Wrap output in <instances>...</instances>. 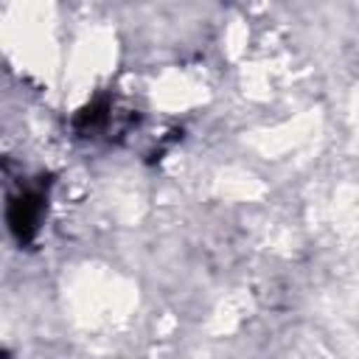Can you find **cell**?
Returning <instances> with one entry per match:
<instances>
[{
	"mask_svg": "<svg viewBox=\"0 0 359 359\" xmlns=\"http://www.w3.org/2000/svg\"><path fill=\"white\" fill-rule=\"evenodd\" d=\"M42 213H45V191H42V182L39 185H31V188H22L20 194H14L8 199V230L14 233V238L20 244H28L36 230H39V222H42Z\"/></svg>",
	"mask_w": 359,
	"mask_h": 359,
	"instance_id": "1",
	"label": "cell"
},
{
	"mask_svg": "<svg viewBox=\"0 0 359 359\" xmlns=\"http://www.w3.org/2000/svg\"><path fill=\"white\" fill-rule=\"evenodd\" d=\"M107 104L104 101H95V104H90V107H84L81 112H79V118H76V126L81 129V132H90V129H95V126H101L104 123V118H107Z\"/></svg>",
	"mask_w": 359,
	"mask_h": 359,
	"instance_id": "2",
	"label": "cell"
}]
</instances>
